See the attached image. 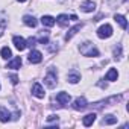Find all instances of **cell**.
<instances>
[{
  "mask_svg": "<svg viewBox=\"0 0 129 129\" xmlns=\"http://www.w3.org/2000/svg\"><path fill=\"white\" fill-rule=\"evenodd\" d=\"M9 117H11V114L8 112V109L0 108V121H2V123H6V121H9Z\"/></svg>",
  "mask_w": 129,
  "mask_h": 129,
  "instance_id": "ffe728a7",
  "label": "cell"
},
{
  "mask_svg": "<svg viewBox=\"0 0 129 129\" xmlns=\"http://www.w3.org/2000/svg\"><path fill=\"white\" fill-rule=\"evenodd\" d=\"M81 9L84 12H93L96 9V5H94V2H91V0H85V2L81 5Z\"/></svg>",
  "mask_w": 129,
  "mask_h": 129,
  "instance_id": "8fae6325",
  "label": "cell"
},
{
  "mask_svg": "<svg viewBox=\"0 0 129 129\" xmlns=\"http://www.w3.org/2000/svg\"><path fill=\"white\" fill-rule=\"evenodd\" d=\"M12 41H14V46H15V49L17 50H24L26 49V41H24V38H21V37H14L12 38Z\"/></svg>",
  "mask_w": 129,
  "mask_h": 129,
  "instance_id": "30bf717a",
  "label": "cell"
},
{
  "mask_svg": "<svg viewBox=\"0 0 129 129\" xmlns=\"http://www.w3.org/2000/svg\"><path fill=\"white\" fill-rule=\"evenodd\" d=\"M9 79H11V82H12L14 85L18 84V78H17V75H9Z\"/></svg>",
  "mask_w": 129,
  "mask_h": 129,
  "instance_id": "484cf974",
  "label": "cell"
},
{
  "mask_svg": "<svg viewBox=\"0 0 129 129\" xmlns=\"http://www.w3.org/2000/svg\"><path fill=\"white\" fill-rule=\"evenodd\" d=\"M32 94L35 96V97H38V99H43L44 97V88L41 87V84L40 82H35L34 85H32Z\"/></svg>",
  "mask_w": 129,
  "mask_h": 129,
  "instance_id": "8992f818",
  "label": "cell"
},
{
  "mask_svg": "<svg viewBox=\"0 0 129 129\" xmlns=\"http://www.w3.org/2000/svg\"><path fill=\"white\" fill-rule=\"evenodd\" d=\"M114 56H115V59H117V58H121V46H120V44L115 47V50H114Z\"/></svg>",
  "mask_w": 129,
  "mask_h": 129,
  "instance_id": "d4e9b609",
  "label": "cell"
},
{
  "mask_svg": "<svg viewBox=\"0 0 129 129\" xmlns=\"http://www.w3.org/2000/svg\"><path fill=\"white\" fill-rule=\"evenodd\" d=\"M0 55H2V58H3V59H11V56H12V53H11V49H9V47H3L2 50H0Z\"/></svg>",
  "mask_w": 129,
  "mask_h": 129,
  "instance_id": "44dd1931",
  "label": "cell"
},
{
  "mask_svg": "<svg viewBox=\"0 0 129 129\" xmlns=\"http://www.w3.org/2000/svg\"><path fill=\"white\" fill-rule=\"evenodd\" d=\"M35 44H37V38H29L27 40V43H26V47H35Z\"/></svg>",
  "mask_w": 129,
  "mask_h": 129,
  "instance_id": "cb8c5ba5",
  "label": "cell"
},
{
  "mask_svg": "<svg viewBox=\"0 0 129 129\" xmlns=\"http://www.w3.org/2000/svg\"><path fill=\"white\" fill-rule=\"evenodd\" d=\"M43 61V55H41V52H38V50H32L30 53H29V62H32V64H38V62H41Z\"/></svg>",
  "mask_w": 129,
  "mask_h": 129,
  "instance_id": "52a82bcc",
  "label": "cell"
},
{
  "mask_svg": "<svg viewBox=\"0 0 129 129\" xmlns=\"http://www.w3.org/2000/svg\"><path fill=\"white\" fill-rule=\"evenodd\" d=\"M6 24H8V21H6L5 18H2V20H0V37L3 35V32H5V27H6Z\"/></svg>",
  "mask_w": 129,
  "mask_h": 129,
  "instance_id": "603a6c76",
  "label": "cell"
},
{
  "mask_svg": "<svg viewBox=\"0 0 129 129\" xmlns=\"http://www.w3.org/2000/svg\"><path fill=\"white\" fill-rule=\"evenodd\" d=\"M103 123L105 124H115L117 123V117H114V115H105Z\"/></svg>",
  "mask_w": 129,
  "mask_h": 129,
  "instance_id": "7402d4cb",
  "label": "cell"
},
{
  "mask_svg": "<svg viewBox=\"0 0 129 129\" xmlns=\"http://www.w3.org/2000/svg\"><path fill=\"white\" fill-rule=\"evenodd\" d=\"M120 99H121V96H120V94H117V96H112V97H109V99H103V100H100V102L93 103V108L99 109V108H103V106H109L111 103H117Z\"/></svg>",
  "mask_w": 129,
  "mask_h": 129,
  "instance_id": "3957f363",
  "label": "cell"
},
{
  "mask_svg": "<svg viewBox=\"0 0 129 129\" xmlns=\"http://www.w3.org/2000/svg\"><path fill=\"white\" fill-rule=\"evenodd\" d=\"M41 23H43V26H47V27H52V26H55V18L53 17H50V15H43L41 17Z\"/></svg>",
  "mask_w": 129,
  "mask_h": 129,
  "instance_id": "2e32d148",
  "label": "cell"
},
{
  "mask_svg": "<svg viewBox=\"0 0 129 129\" xmlns=\"http://www.w3.org/2000/svg\"><path fill=\"white\" fill-rule=\"evenodd\" d=\"M56 102H59L61 105H67L70 102V94L66 93V91H61L56 94Z\"/></svg>",
  "mask_w": 129,
  "mask_h": 129,
  "instance_id": "ba28073f",
  "label": "cell"
},
{
  "mask_svg": "<svg viewBox=\"0 0 129 129\" xmlns=\"http://www.w3.org/2000/svg\"><path fill=\"white\" fill-rule=\"evenodd\" d=\"M44 84L49 87V88H55L56 84H58V73L53 70V69H49V73L47 76L44 78Z\"/></svg>",
  "mask_w": 129,
  "mask_h": 129,
  "instance_id": "7a4b0ae2",
  "label": "cell"
},
{
  "mask_svg": "<svg viewBox=\"0 0 129 129\" xmlns=\"http://www.w3.org/2000/svg\"><path fill=\"white\" fill-rule=\"evenodd\" d=\"M17 2H21V3H23V2H26V0H17Z\"/></svg>",
  "mask_w": 129,
  "mask_h": 129,
  "instance_id": "83f0119b",
  "label": "cell"
},
{
  "mask_svg": "<svg viewBox=\"0 0 129 129\" xmlns=\"http://www.w3.org/2000/svg\"><path fill=\"white\" fill-rule=\"evenodd\" d=\"M114 18H115V21H117V23L121 26V29H124V30L127 29V21H126V18H124L123 15H120V14H115V17H114Z\"/></svg>",
  "mask_w": 129,
  "mask_h": 129,
  "instance_id": "ac0fdd59",
  "label": "cell"
},
{
  "mask_svg": "<svg viewBox=\"0 0 129 129\" xmlns=\"http://www.w3.org/2000/svg\"><path fill=\"white\" fill-rule=\"evenodd\" d=\"M21 67V58L20 56H15L12 61L8 62V69H12V70H18Z\"/></svg>",
  "mask_w": 129,
  "mask_h": 129,
  "instance_id": "5bb4252c",
  "label": "cell"
},
{
  "mask_svg": "<svg viewBox=\"0 0 129 129\" xmlns=\"http://www.w3.org/2000/svg\"><path fill=\"white\" fill-rule=\"evenodd\" d=\"M79 50H81V53L84 56H99V50L94 47L93 43H84V44H81Z\"/></svg>",
  "mask_w": 129,
  "mask_h": 129,
  "instance_id": "6da1fadb",
  "label": "cell"
},
{
  "mask_svg": "<svg viewBox=\"0 0 129 129\" xmlns=\"http://www.w3.org/2000/svg\"><path fill=\"white\" fill-rule=\"evenodd\" d=\"M47 120H49V121H55V120L58 121V115H50V117H49Z\"/></svg>",
  "mask_w": 129,
  "mask_h": 129,
  "instance_id": "4316f807",
  "label": "cell"
},
{
  "mask_svg": "<svg viewBox=\"0 0 129 129\" xmlns=\"http://www.w3.org/2000/svg\"><path fill=\"white\" fill-rule=\"evenodd\" d=\"M67 81H69L70 84H78V82L81 81V75H79L76 70H72V72L67 75Z\"/></svg>",
  "mask_w": 129,
  "mask_h": 129,
  "instance_id": "4fadbf2b",
  "label": "cell"
},
{
  "mask_svg": "<svg viewBox=\"0 0 129 129\" xmlns=\"http://www.w3.org/2000/svg\"><path fill=\"white\" fill-rule=\"evenodd\" d=\"M87 106H88V103H87V99L85 97H78L73 102V109H76V111H84Z\"/></svg>",
  "mask_w": 129,
  "mask_h": 129,
  "instance_id": "5b68a950",
  "label": "cell"
},
{
  "mask_svg": "<svg viewBox=\"0 0 129 129\" xmlns=\"http://www.w3.org/2000/svg\"><path fill=\"white\" fill-rule=\"evenodd\" d=\"M55 21H56L59 26H62V27H67L69 23H70V17L66 15V14H61V15H58V17L55 18Z\"/></svg>",
  "mask_w": 129,
  "mask_h": 129,
  "instance_id": "9c48e42d",
  "label": "cell"
},
{
  "mask_svg": "<svg viewBox=\"0 0 129 129\" xmlns=\"http://www.w3.org/2000/svg\"><path fill=\"white\" fill-rule=\"evenodd\" d=\"M94 121H96V114H94V112H91V114H87V115L82 118V123H84V126H91Z\"/></svg>",
  "mask_w": 129,
  "mask_h": 129,
  "instance_id": "e0dca14e",
  "label": "cell"
},
{
  "mask_svg": "<svg viewBox=\"0 0 129 129\" xmlns=\"http://www.w3.org/2000/svg\"><path fill=\"white\" fill-rule=\"evenodd\" d=\"M23 21H24V24L29 26V27H35V26L38 24V21H37V18H35L34 15H24V17H23Z\"/></svg>",
  "mask_w": 129,
  "mask_h": 129,
  "instance_id": "9a60e30c",
  "label": "cell"
},
{
  "mask_svg": "<svg viewBox=\"0 0 129 129\" xmlns=\"http://www.w3.org/2000/svg\"><path fill=\"white\" fill-rule=\"evenodd\" d=\"M81 27H82V24H76V26H73L72 29H69V32L66 34V41H70V40L81 30Z\"/></svg>",
  "mask_w": 129,
  "mask_h": 129,
  "instance_id": "7c38bea8",
  "label": "cell"
},
{
  "mask_svg": "<svg viewBox=\"0 0 129 129\" xmlns=\"http://www.w3.org/2000/svg\"><path fill=\"white\" fill-rule=\"evenodd\" d=\"M106 81H111V82H114V81H117V78H118V73H117V70L115 69H109V72L106 73Z\"/></svg>",
  "mask_w": 129,
  "mask_h": 129,
  "instance_id": "d6986e66",
  "label": "cell"
},
{
  "mask_svg": "<svg viewBox=\"0 0 129 129\" xmlns=\"http://www.w3.org/2000/svg\"><path fill=\"white\" fill-rule=\"evenodd\" d=\"M112 35V27L109 26V24H103V26H100L99 29H97V37L99 38H109Z\"/></svg>",
  "mask_w": 129,
  "mask_h": 129,
  "instance_id": "277c9868",
  "label": "cell"
}]
</instances>
